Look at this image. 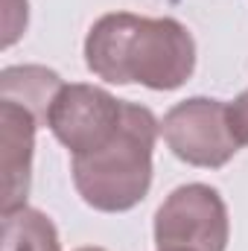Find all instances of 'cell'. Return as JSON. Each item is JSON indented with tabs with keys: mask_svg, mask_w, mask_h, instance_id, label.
Segmentation results:
<instances>
[{
	"mask_svg": "<svg viewBox=\"0 0 248 251\" xmlns=\"http://www.w3.org/2000/svg\"><path fill=\"white\" fill-rule=\"evenodd\" d=\"M161 123L146 105L123 100V123L97 152L73 155V184L82 201L102 213L137 207L152 187V152Z\"/></svg>",
	"mask_w": 248,
	"mask_h": 251,
	"instance_id": "obj_2",
	"label": "cell"
},
{
	"mask_svg": "<svg viewBox=\"0 0 248 251\" xmlns=\"http://www.w3.org/2000/svg\"><path fill=\"white\" fill-rule=\"evenodd\" d=\"M161 134L178 161L204 170L225 167L240 149L228 126V102L210 97H190L173 105L161 120Z\"/></svg>",
	"mask_w": 248,
	"mask_h": 251,
	"instance_id": "obj_4",
	"label": "cell"
},
{
	"mask_svg": "<svg viewBox=\"0 0 248 251\" xmlns=\"http://www.w3.org/2000/svg\"><path fill=\"white\" fill-rule=\"evenodd\" d=\"M123 123V100L111 97L105 88L73 82L64 85L50 105L47 126L56 140L73 155H88L102 149Z\"/></svg>",
	"mask_w": 248,
	"mask_h": 251,
	"instance_id": "obj_5",
	"label": "cell"
},
{
	"mask_svg": "<svg viewBox=\"0 0 248 251\" xmlns=\"http://www.w3.org/2000/svg\"><path fill=\"white\" fill-rule=\"evenodd\" d=\"M167 251H181V249H167Z\"/></svg>",
	"mask_w": 248,
	"mask_h": 251,
	"instance_id": "obj_11",
	"label": "cell"
},
{
	"mask_svg": "<svg viewBox=\"0 0 248 251\" xmlns=\"http://www.w3.org/2000/svg\"><path fill=\"white\" fill-rule=\"evenodd\" d=\"M41 123L18 102L0 100V170H3V201L0 210H18L26 204L32 181V149Z\"/></svg>",
	"mask_w": 248,
	"mask_h": 251,
	"instance_id": "obj_6",
	"label": "cell"
},
{
	"mask_svg": "<svg viewBox=\"0 0 248 251\" xmlns=\"http://www.w3.org/2000/svg\"><path fill=\"white\" fill-rule=\"evenodd\" d=\"M228 207L219 190L210 184L175 187L155 213L158 251H225L228 249Z\"/></svg>",
	"mask_w": 248,
	"mask_h": 251,
	"instance_id": "obj_3",
	"label": "cell"
},
{
	"mask_svg": "<svg viewBox=\"0 0 248 251\" xmlns=\"http://www.w3.org/2000/svg\"><path fill=\"white\" fill-rule=\"evenodd\" d=\"M62 88V76L41 64H18V67H6L0 73V100L29 108L41 126H47L50 105Z\"/></svg>",
	"mask_w": 248,
	"mask_h": 251,
	"instance_id": "obj_7",
	"label": "cell"
},
{
	"mask_svg": "<svg viewBox=\"0 0 248 251\" xmlns=\"http://www.w3.org/2000/svg\"><path fill=\"white\" fill-rule=\"evenodd\" d=\"M76 251H105V249H99V246H85V249H76Z\"/></svg>",
	"mask_w": 248,
	"mask_h": 251,
	"instance_id": "obj_10",
	"label": "cell"
},
{
	"mask_svg": "<svg viewBox=\"0 0 248 251\" xmlns=\"http://www.w3.org/2000/svg\"><path fill=\"white\" fill-rule=\"evenodd\" d=\"M85 64L111 85L175 91L196 70V41L175 18L108 12L85 38Z\"/></svg>",
	"mask_w": 248,
	"mask_h": 251,
	"instance_id": "obj_1",
	"label": "cell"
},
{
	"mask_svg": "<svg viewBox=\"0 0 248 251\" xmlns=\"http://www.w3.org/2000/svg\"><path fill=\"white\" fill-rule=\"evenodd\" d=\"M228 126H231L237 143L248 146V88L234 102H228Z\"/></svg>",
	"mask_w": 248,
	"mask_h": 251,
	"instance_id": "obj_9",
	"label": "cell"
},
{
	"mask_svg": "<svg viewBox=\"0 0 248 251\" xmlns=\"http://www.w3.org/2000/svg\"><path fill=\"white\" fill-rule=\"evenodd\" d=\"M0 231H3L0 251H62V240L53 219L44 210L26 204L3 213Z\"/></svg>",
	"mask_w": 248,
	"mask_h": 251,
	"instance_id": "obj_8",
	"label": "cell"
}]
</instances>
